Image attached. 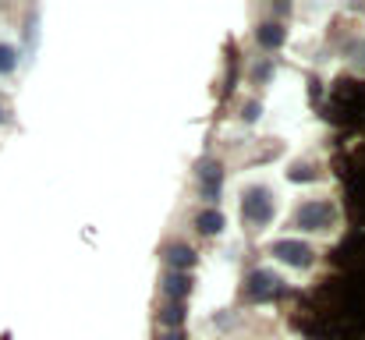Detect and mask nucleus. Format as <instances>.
Returning a JSON list of instances; mask_svg holds the SVG:
<instances>
[{"mask_svg":"<svg viewBox=\"0 0 365 340\" xmlns=\"http://www.w3.org/2000/svg\"><path fill=\"white\" fill-rule=\"evenodd\" d=\"M334 220H337V210H334V202H327V199H309V202H302V206L294 210V227H298V230H309V234L330 230Z\"/></svg>","mask_w":365,"mask_h":340,"instance_id":"f03ea898","label":"nucleus"},{"mask_svg":"<svg viewBox=\"0 0 365 340\" xmlns=\"http://www.w3.org/2000/svg\"><path fill=\"white\" fill-rule=\"evenodd\" d=\"M18 68V50L11 43H0V75H11Z\"/></svg>","mask_w":365,"mask_h":340,"instance_id":"9d476101","label":"nucleus"},{"mask_svg":"<svg viewBox=\"0 0 365 340\" xmlns=\"http://www.w3.org/2000/svg\"><path fill=\"white\" fill-rule=\"evenodd\" d=\"M255 36H259V43H262L266 50H277V46L284 43V25H280V21H262Z\"/></svg>","mask_w":365,"mask_h":340,"instance_id":"6e6552de","label":"nucleus"},{"mask_svg":"<svg viewBox=\"0 0 365 340\" xmlns=\"http://www.w3.org/2000/svg\"><path fill=\"white\" fill-rule=\"evenodd\" d=\"M245 291H248V298H269V294L284 291V280L273 269H252L245 280Z\"/></svg>","mask_w":365,"mask_h":340,"instance_id":"20e7f679","label":"nucleus"},{"mask_svg":"<svg viewBox=\"0 0 365 340\" xmlns=\"http://www.w3.org/2000/svg\"><path fill=\"white\" fill-rule=\"evenodd\" d=\"M195 248H188V244H167L163 248V262L170 266V273H188L192 266H195Z\"/></svg>","mask_w":365,"mask_h":340,"instance_id":"423d86ee","label":"nucleus"},{"mask_svg":"<svg viewBox=\"0 0 365 340\" xmlns=\"http://www.w3.org/2000/svg\"><path fill=\"white\" fill-rule=\"evenodd\" d=\"M220 185H224V167L220 163H202L199 167V195L213 206V202H220Z\"/></svg>","mask_w":365,"mask_h":340,"instance_id":"39448f33","label":"nucleus"},{"mask_svg":"<svg viewBox=\"0 0 365 340\" xmlns=\"http://www.w3.org/2000/svg\"><path fill=\"white\" fill-rule=\"evenodd\" d=\"M242 117H245V120H255V117H259V103H248Z\"/></svg>","mask_w":365,"mask_h":340,"instance_id":"f8f14e48","label":"nucleus"},{"mask_svg":"<svg viewBox=\"0 0 365 340\" xmlns=\"http://www.w3.org/2000/svg\"><path fill=\"white\" fill-rule=\"evenodd\" d=\"M163 323H170V326H178L181 323V305H170V309H163V316H160Z\"/></svg>","mask_w":365,"mask_h":340,"instance_id":"9b49d317","label":"nucleus"},{"mask_svg":"<svg viewBox=\"0 0 365 340\" xmlns=\"http://www.w3.org/2000/svg\"><path fill=\"white\" fill-rule=\"evenodd\" d=\"M163 294H167L170 302L188 298V294H192V277H188V273H167V277H163Z\"/></svg>","mask_w":365,"mask_h":340,"instance_id":"0eeeda50","label":"nucleus"},{"mask_svg":"<svg viewBox=\"0 0 365 340\" xmlns=\"http://www.w3.org/2000/svg\"><path fill=\"white\" fill-rule=\"evenodd\" d=\"M163 340H181V334H178V330H174V334H167V337Z\"/></svg>","mask_w":365,"mask_h":340,"instance_id":"ddd939ff","label":"nucleus"},{"mask_svg":"<svg viewBox=\"0 0 365 340\" xmlns=\"http://www.w3.org/2000/svg\"><path fill=\"white\" fill-rule=\"evenodd\" d=\"M277 217V192L266 185H248L242 192V220L252 230H262Z\"/></svg>","mask_w":365,"mask_h":340,"instance_id":"f257e3e1","label":"nucleus"},{"mask_svg":"<svg viewBox=\"0 0 365 340\" xmlns=\"http://www.w3.org/2000/svg\"><path fill=\"white\" fill-rule=\"evenodd\" d=\"M269 255L280 259V262H287V266H294V269H309V266L316 262L312 244H305V241H298V237H280V241H273V244H269Z\"/></svg>","mask_w":365,"mask_h":340,"instance_id":"7ed1b4c3","label":"nucleus"},{"mask_svg":"<svg viewBox=\"0 0 365 340\" xmlns=\"http://www.w3.org/2000/svg\"><path fill=\"white\" fill-rule=\"evenodd\" d=\"M195 227H199L202 234H220V230H224V213H220V210H202V213L195 217Z\"/></svg>","mask_w":365,"mask_h":340,"instance_id":"1a4fd4ad","label":"nucleus"}]
</instances>
